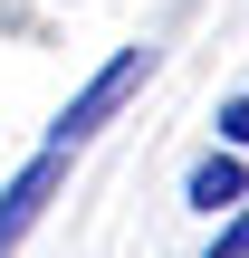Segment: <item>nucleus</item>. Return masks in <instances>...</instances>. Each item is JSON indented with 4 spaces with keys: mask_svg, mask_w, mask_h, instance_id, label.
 <instances>
[{
    "mask_svg": "<svg viewBox=\"0 0 249 258\" xmlns=\"http://www.w3.org/2000/svg\"><path fill=\"white\" fill-rule=\"evenodd\" d=\"M182 201H192L202 220H221L230 201H249V153H240V144H211V153L182 172Z\"/></svg>",
    "mask_w": 249,
    "mask_h": 258,
    "instance_id": "3",
    "label": "nucleus"
},
{
    "mask_svg": "<svg viewBox=\"0 0 249 258\" xmlns=\"http://www.w3.org/2000/svg\"><path fill=\"white\" fill-rule=\"evenodd\" d=\"M144 77H154V48H115V57H106V67H96V77H86V86H77L67 105H58L48 144H58V153H77V144H86L96 124H115V105H125V96H134Z\"/></svg>",
    "mask_w": 249,
    "mask_h": 258,
    "instance_id": "1",
    "label": "nucleus"
},
{
    "mask_svg": "<svg viewBox=\"0 0 249 258\" xmlns=\"http://www.w3.org/2000/svg\"><path fill=\"white\" fill-rule=\"evenodd\" d=\"M202 258H249V201L221 211V230H211V249H202Z\"/></svg>",
    "mask_w": 249,
    "mask_h": 258,
    "instance_id": "5",
    "label": "nucleus"
},
{
    "mask_svg": "<svg viewBox=\"0 0 249 258\" xmlns=\"http://www.w3.org/2000/svg\"><path fill=\"white\" fill-rule=\"evenodd\" d=\"M58 191H67V153H58V144H38V153L0 182V258H10L38 220H48V201H58Z\"/></svg>",
    "mask_w": 249,
    "mask_h": 258,
    "instance_id": "2",
    "label": "nucleus"
},
{
    "mask_svg": "<svg viewBox=\"0 0 249 258\" xmlns=\"http://www.w3.org/2000/svg\"><path fill=\"white\" fill-rule=\"evenodd\" d=\"M211 134H221V144H240V153H249V86H230V96L211 105Z\"/></svg>",
    "mask_w": 249,
    "mask_h": 258,
    "instance_id": "4",
    "label": "nucleus"
}]
</instances>
